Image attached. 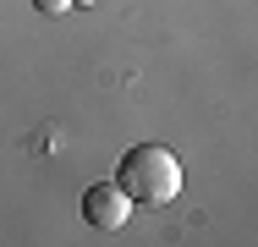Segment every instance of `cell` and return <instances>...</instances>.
Instances as JSON below:
<instances>
[{
	"label": "cell",
	"mask_w": 258,
	"mask_h": 247,
	"mask_svg": "<svg viewBox=\"0 0 258 247\" xmlns=\"http://www.w3.org/2000/svg\"><path fill=\"white\" fill-rule=\"evenodd\" d=\"M115 187L132 198V203H170V198H181V159L170 154L165 143H138L121 154V165H115Z\"/></svg>",
	"instance_id": "1"
},
{
	"label": "cell",
	"mask_w": 258,
	"mask_h": 247,
	"mask_svg": "<svg viewBox=\"0 0 258 247\" xmlns=\"http://www.w3.org/2000/svg\"><path fill=\"white\" fill-rule=\"evenodd\" d=\"M72 6H77V0H33V11H39V17H66Z\"/></svg>",
	"instance_id": "3"
},
{
	"label": "cell",
	"mask_w": 258,
	"mask_h": 247,
	"mask_svg": "<svg viewBox=\"0 0 258 247\" xmlns=\"http://www.w3.org/2000/svg\"><path fill=\"white\" fill-rule=\"evenodd\" d=\"M83 220H88L94 231H121V225L132 220V198L121 193L115 181H94V187L83 193Z\"/></svg>",
	"instance_id": "2"
}]
</instances>
